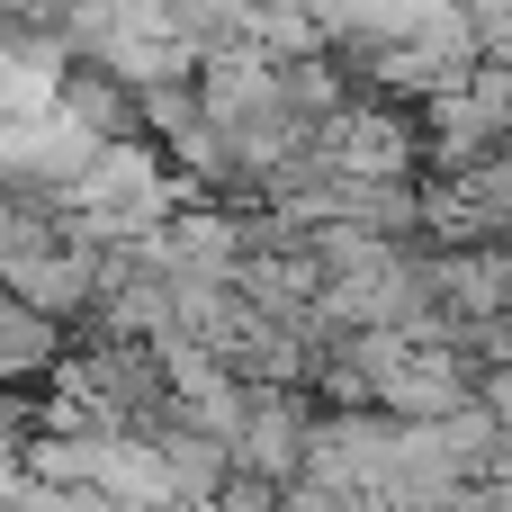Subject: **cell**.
I'll return each mask as SVG.
<instances>
[{
  "instance_id": "obj_1",
  "label": "cell",
  "mask_w": 512,
  "mask_h": 512,
  "mask_svg": "<svg viewBox=\"0 0 512 512\" xmlns=\"http://www.w3.org/2000/svg\"><path fill=\"white\" fill-rule=\"evenodd\" d=\"M315 153L333 171H351V180H423V108L387 99V90H351L324 117Z\"/></svg>"
},
{
  "instance_id": "obj_2",
  "label": "cell",
  "mask_w": 512,
  "mask_h": 512,
  "mask_svg": "<svg viewBox=\"0 0 512 512\" xmlns=\"http://www.w3.org/2000/svg\"><path fill=\"white\" fill-rule=\"evenodd\" d=\"M315 432H324V396L315 387H252L243 423H234V468H261V477L288 486V477H306Z\"/></svg>"
},
{
  "instance_id": "obj_3",
  "label": "cell",
  "mask_w": 512,
  "mask_h": 512,
  "mask_svg": "<svg viewBox=\"0 0 512 512\" xmlns=\"http://www.w3.org/2000/svg\"><path fill=\"white\" fill-rule=\"evenodd\" d=\"M63 324L54 315H36L18 288H0V387H45V369L63 360Z\"/></svg>"
},
{
  "instance_id": "obj_4",
  "label": "cell",
  "mask_w": 512,
  "mask_h": 512,
  "mask_svg": "<svg viewBox=\"0 0 512 512\" xmlns=\"http://www.w3.org/2000/svg\"><path fill=\"white\" fill-rule=\"evenodd\" d=\"M207 512H288V486L261 477V468H225L216 495H207Z\"/></svg>"
}]
</instances>
